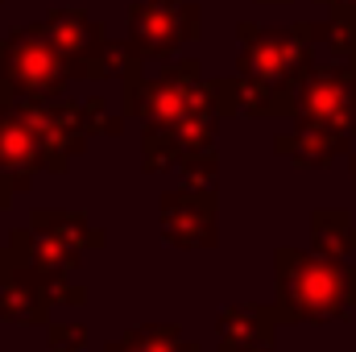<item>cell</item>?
<instances>
[{"mask_svg": "<svg viewBox=\"0 0 356 352\" xmlns=\"http://www.w3.org/2000/svg\"><path fill=\"white\" fill-rule=\"evenodd\" d=\"M311 241H315V253L319 257H336L340 253H353L356 249V224L348 211L340 207H319L311 216Z\"/></svg>", "mask_w": 356, "mask_h": 352, "instance_id": "14", "label": "cell"}, {"mask_svg": "<svg viewBox=\"0 0 356 352\" xmlns=\"http://www.w3.org/2000/svg\"><path fill=\"white\" fill-rule=\"evenodd\" d=\"M261 4H290V0H261Z\"/></svg>", "mask_w": 356, "mask_h": 352, "instance_id": "23", "label": "cell"}, {"mask_svg": "<svg viewBox=\"0 0 356 352\" xmlns=\"http://www.w3.org/2000/svg\"><path fill=\"white\" fill-rule=\"evenodd\" d=\"M38 170H42V162H38L29 129L13 116V108L0 104V178L13 186V195H21V191H29V178Z\"/></svg>", "mask_w": 356, "mask_h": 352, "instance_id": "11", "label": "cell"}, {"mask_svg": "<svg viewBox=\"0 0 356 352\" xmlns=\"http://www.w3.org/2000/svg\"><path fill=\"white\" fill-rule=\"evenodd\" d=\"M178 170L186 178V191H216V182H220V154H216V145L186 154L178 162Z\"/></svg>", "mask_w": 356, "mask_h": 352, "instance_id": "17", "label": "cell"}, {"mask_svg": "<svg viewBox=\"0 0 356 352\" xmlns=\"http://www.w3.org/2000/svg\"><path fill=\"white\" fill-rule=\"evenodd\" d=\"M0 104L13 108V116L29 129L42 170L67 175L88 141L83 125H79V104H71V99H21V95H8L4 88H0Z\"/></svg>", "mask_w": 356, "mask_h": 352, "instance_id": "7", "label": "cell"}, {"mask_svg": "<svg viewBox=\"0 0 356 352\" xmlns=\"http://www.w3.org/2000/svg\"><path fill=\"white\" fill-rule=\"evenodd\" d=\"M162 241L175 249H216V191H170L158 207Z\"/></svg>", "mask_w": 356, "mask_h": 352, "instance_id": "9", "label": "cell"}, {"mask_svg": "<svg viewBox=\"0 0 356 352\" xmlns=\"http://www.w3.org/2000/svg\"><path fill=\"white\" fill-rule=\"evenodd\" d=\"M323 4H332L336 21H356V0H323Z\"/></svg>", "mask_w": 356, "mask_h": 352, "instance_id": "21", "label": "cell"}, {"mask_svg": "<svg viewBox=\"0 0 356 352\" xmlns=\"http://www.w3.org/2000/svg\"><path fill=\"white\" fill-rule=\"evenodd\" d=\"M8 203H13V186L0 178V207H8Z\"/></svg>", "mask_w": 356, "mask_h": 352, "instance_id": "22", "label": "cell"}, {"mask_svg": "<svg viewBox=\"0 0 356 352\" xmlns=\"http://www.w3.org/2000/svg\"><path fill=\"white\" fill-rule=\"evenodd\" d=\"M79 125H83V137H91V133H99V137H116V133L124 129V125L108 112L104 95H91V99L79 104Z\"/></svg>", "mask_w": 356, "mask_h": 352, "instance_id": "18", "label": "cell"}, {"mask_svg": "<svg viewBox=\"0 0 356 352\" xmlns=\"http://www.w3.org/2000/svg\"><path fill=\"white\" fill-rule=\"evenodd\" d=\"M108 352H199L195 340H186L175 323H149V328H133L124 332Z\"/></svg>", "mask_w": 356, "mask_h": 352, "instance_id": "16", "label": "cell"}, {"mask_svg": "<svg viewBox=\"0 0 356 352\" xmlns=\"http://www.w3.org/2000/svg\"><path fill=\"white\" fill-rule=\"evenodd\" d=\"M273 154L277 158H286V162H294V166H332L340 154H348V137H340V133H323V129H290V133H282L277 141H273Z\"/></svg>", "mask_w": 356, "mask_h": 352, "instance_id": "12", "label": "cell"}, {"mask_svg": "<svg viewBox=\"0 0 356 352\" xmlns=\"http://www.w3.org/2000/svg\"><path fill=\"white\" fill-rule=\"evenodd\" d=\"M88 328L83 323H54L50 328V352H83Z\"/></svg>", "mask_w": 356, "mask_h": 352, "instance_id": "20", "label": "cell"}, {"mask_svg": "<svg viewBox=\"0 0 356 352\" xmlns=\"http://www.w3.org/2000/svg\"><path fill=\"white\" fill-rule=\"evenodd\" d=\"M71 67L67 58L46 42L42 25H25L13 29L8 38H0V88L21 99H63V91L71 83Z\"/></svg>", "mask_w": 356, "mask_h": 352, "instance_id": "4", "label": "cell"}, {"mask_svg": "<svg viewBox=\"0 0 356 352\" xmlns=\"http://www.w3.org/2000/svg\"><path fill=\"white\" fill-rule=\"evenodd\" d=\"M25 232H29V228H25ZM79 262H83V253L71 249V245H63V241H54V237H38V232L25 237V265H29L38 278L75 273V265Z\"/></svg>", "mask_w": 356, "mask_h": 352, "instance_id": "15", "label": "cell"}, {"mask_svg": "<svg viewBox=\"0 0 356 352\" xmlns=\"http://www.w3.org/2000/svg\"><path fill=\"white\" fill-rule=\"evenodd\" d=\"M273 273H277V298L269 311L277 323H332L356 311V265L319 253L277 249Z\"/></svg>", "mask_w": 356, "mask_h": 352, "instance_id": "2", "label": "cell"}, {"mask_svg": "<svg viewBox=\"0 0 356 352\" xmlns=\"http://www.w3.org/2000/svg\"><path fill=\"white\" fill-rule=\"evenodd\" d=\"M25 228L38 232V237H54V241H63V245H71V249H79V253H88V249H99V245H104V228H95L83 211L38 207V211L29 216Z\"/></svg>", "mask_w": 356, "mask_h": 352, "instance_id": "13", "label": "cell"}, {"mask_svg": "<svg viewBox=\"0 0 356 352\" xmlns=\"http://www.w3.org/2000/svg\"><path fill=\"white\" fill-rule=\"evenodd\" d=\"M353 182H356V158H353Z\"/></svg>", "mask_w": 356, "mask_h": 352, "instance_id": "25", "label": "cell"}, {"mask_svg": "<svg viewBox=\"0 0 356 352\" xmlns=\"http://www.w3.org/2000/svg\"><path fill=\"white\" fill-rule=\"evenodd\" d=\"M220 352H273V311L257 307V303H236V307H224L220 319Z\"/></svg>", "mask_w": 356, "mask_h": 352, "instance_id": "10", "label": "cell"}, {"mask_svg": "<svg viewBox=\"0 0 356 352\" xmlns=\"http://www.w3.org/2000/svg\"><path fill=\"white\" fill-rule=\"evenodd\" d=\"M42 33L67 58L71 75H79V79H112V75H124L137 63L129 54V46L112 42L83 8H54L42 21Z\"/></svg>", "mask_w": 356, "mask_h": 352, "instance_id": "5", "label": "cell"}, {"mask_svg": "<svg viewBox=\"0 0 356 352\" xmlns=\"http://www.w3.org/2000/svg\"><path fill=\"white\" fill-rule=\"evenodd\" d=\"M327 25H290L261 29L241 25V58H236V112L245 116H294V83L315 63V46Z\"/></svg>", "mask_w": 356, "mask_h": 352, "instance_id": "1", "label": "cell"}, {"mask_svg": "<svg viewBox=\"0 0 356 352\" xmlns=\"http://www.w3.org/2000/svg\"><path fill=\"white\" fill-rule=\"evenodd\" d=\"M120 79H124V116L141 120V129H170L199 112H216L207 79L199 75L195 58H182L158 79H141V63H133Z\"/></svg>", "mask_w": 356, "mask_h": 352, "instance_id": "3", "label": "cell"}, {"mask_svg": "<svg viewBox=\"0 0 356 352\" xmlns=\"http://www.w3.org/2000/svg\"><path fill=\"white\" fill-rule=\"evenodd\" d=\"M42 282H46V298H50V307H79V303H88V290H83V286H75V282H71V273L42 278Z\"/></svg>", "mask_w": 356, "mask_h": 352, "instance_id": "19", "label": "cell"}, {"mask_svg": "<svg viewBox=\"0 0 356 352\" xmlns=\"http://www.w3.org/2000/svg\"><path fill=\"white\" fill-rule=\"evenodd\" d=\"M294 120L356 137V71L348 63H311L294 83Z\"/></svg>", "mask_w": 356, "mask_h": 352, "instance_id": "6", "label": "cell"}, {"mask_svg": "<svg viewBox=\"0 0 356 352\" xmlns=\"http://www.w3.org/2000/svg\"><path fill=\"white\" fill-rule=\"evenodd\" d=\"M199 38V4H149V0H137L129 8V54L137 63L145 58H170L178 54V46L195 42Z\"/></svg>", "mask_w": 356, "mask_h": 352, "instance_id": "8", "label": "cell"}, {"mask_svg": "<svg viewBox=\"0 0 356 352\" xmlns=\"http://www.w3.org/2000/svg\"><path fill=\"white\" fill-rule=\"evenodd\" d=\"M348 67H353V71H356V54H353V58H348Z\"/></svg>", "mask_w": 356, "mask_h": 352, "instance_id": "24", "label": "cell"}]
</instances>
